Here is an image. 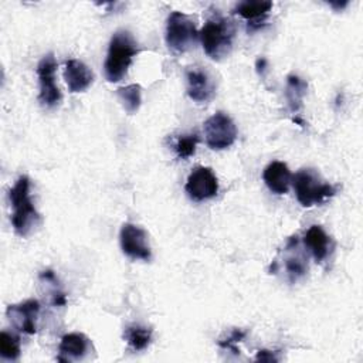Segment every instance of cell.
<instances>
[{
  "mask_svg": "<svg viewBox=\"0 0 363 363\" xmlns=\"http://www.w3.org/2000/svg\"><path fill=\"white\" fill-rule=\"evenodd\" d=\"M187 95L191 101L197 104L208 102L216 94V84L211 75L203 69L193 67L186 72Z\"/></svg>",
  "mask_w": 363,
  "mask_h": 363,
  "instance_id": "cell-12",
  "label": "cell"
},
{
  "mask_svg": "<svg viewBox=\"0 0 363 363\" xmlns=\"http://www.w3.org/2000/svg\"><path fill=\"white\" fill-rule=\"evenodd\" d=\"M262 179L272 193L285 194L292 182V174L284 162L274 160L264 169Z\"/></svg>",
  "mask_w": 363,
  "mask_h": 363,
  "instance_id": "cell-16",
  "label": "cell"
},
{
  "mask_svg": "<svg viewBox=\"0 0 363 363\" xmlns=\"http://www.w3.org/2000/svg\"><path fill=\"white\" fill-rule=\"evenodd\" d=\"M40 312V303L37 299H27L17 305H10L6 315L11 325L26 333L34 335L37 332V316Z\"/></svg>",
  "mask_w": 363,
  "mask_h": 363,
  "instance_id": "cell-11",
  "label": "cell"
},
{
  "mask_svg": "<svg viewBox=\"0 0 363 363\" xmlns=\"http://www.w3.org/2000/svg\"><path fill=\"white\" fill-rule=\"evenodd\" d=\"M204 52L213 60H223L231 52L235 28L231 20L214 14L211 16L199 33Z\"/></svg>",
  "mask_w": 363,
  "mask_h": 363,
  "instance_id": "cell-3",
  "label": "cell"
},
{
  "mask_svg": "<svg viewBox=\"0 0 363 363\" xmlns=\"http://www.w3.org/2000/svg\"><path fill=\"white\" fill-rule=\"evenodd\" d=\"M64 79L69 92H84L94 82V72L79 60H67L64 64Z\"/></svg>",
  "mask_w": 363,
  "mask_h": 363,
  "instance_id": "cell-14",
  "label": "cell"
},
{
  "mask_svg": "<svg viewBox=\"0 0 363 363\" xmlns=\"http://www.w3.org/2000/svg\"><path fill=\"white\" fill-rule=\"evenodd\" d=\"M9 200L13 208L11 225L17 235L26 237L33 228H35L41 220L38 211L35 210L31 194H30V179L27 176H20L13 187L9 190Z\"/></svg>",
  "mask_w": 363,
  "mask_h": 363,
  "instance_id": "cell-1",
  "label": "cell"
},
{
  "mask_svg": "<svg viewBox=\"0 0 363 363\" xmlns=\"http://www.w3.org/2000/svg\"><path fill=\"white\" fill-rule=\"evenodd\" d=\"M206 143L213 150L230 147L237 139V126L234 121L224 112L211 115L203 126Z\"/></svg>",
  "mask_w": 363,
  "mask_h": 363,
  "instance_id": "cell-6",
  "label": "cell"
},
{
  "mask_svg": "<svg viewBox=\"0 0 363 363\" xmlns=\"http://www.w3.org/2000/svg\"><path fill=\"white\" fill-rule=\"evenodd\" d=\"M199 33L194 20L182 13L172 11L166 23V44L176 52H186L196 45Z\"/></svg>",
  "mask_w": 363,
  "mask_h": 363,
  "instance_id": "cell-5",
  "label": "cell"
},
{
  "mask_svg": "<svg viewBox=\"0 0 363 363\" xmlns=\"http://www.w3.org/2000/svg\"><path fill=\"white\" fill-rule=\"evenodd\" d=\"M20 342L18 337H16L14 335L3 330L0 333V354L4 360L13 362L17 360L20 356Z\"/></svg>",
  "mask_w": 363,
  "mask_h": 363,
  "instance_id": "cell-21",
  "label": "cell"
},
{
  "mask_svg": "<svg viewBox=\"0 0 363 363\" xmlns=\"http://www.w3.org/2000/svg\"><path fill=\"white\" fill-rule=\"evenodd\" d=\"M306 92V82L296 75H288L286 81V101L291 112H296L302 106V98Z\"/></svg>",
  "mask_w": 363,
  "mask_h": 363,
  "instance_id": "cell-19",
  "label": "cell"
},
{
  "mask_svg": "<svg viewBox=\"0 0 363 363\" xmlns=\"http://www.w3.org/2000/svg\"><path fill=\"white\" fill-rule=\"evenodd\" d=\"M279 267H284L289 282H296L308 272V255H305L299 248V240L296 235L291 237L284 247L282 265L271 264V274H275Z\"/></svg>",
  "mask_w": 363,
  "mask_h": 363,
  "instance_id": "cell-10",
  "label": "cell"
},
{
  "mask_svg": "<svg viewBox=\"0 0 363 363\" xmlns=\"http://www.w3.org/2000/svg\"><path fill=\"white\" fill-rule=\"evenodd\" d=\"M139 52L138 43L135 41L133 35L126 30H118L111 37L106 58L104 62V72L105 78L109 82H118L121 81L132 61L133 57Z\"/></svg>",
  "mask_w": 363,
  "mask_h": 363,
  "instance_id": "cell-2",
  "label": "cell"
},
{
  "mask_svg": "<svg viewBox=\"0 0 363 363\" xmlns=\"http://www.w3.org/2000/svg\"><path fill=\"white\" fill-rule=\"evenodd\" d=\"M197 143H199L197 133L182 135L177 138V140L174 143V150L180 159H187L194 155Z\"/></svg>",
  "mask_w": 363,
  "mask_h": 363,
  "instance_id": "cell-22",
  "label": "cell"
},
{
  "mask_svg": "<svg viewBox=\"0 0 363 363\" xmlns=\"http://www.w3.org/2000/svg\"><path fill=\"white\" fill-rule=\"evenodd\" d=\"M123 339L135 352L143 350L152 340V329L140 325H130L125 329Z\"/></svg>",
  "mask_w": 363,
  "mask_h": 363,
  "instance_id": "cell-18",
  "label": "cell"
},
{
  "mask_svg": "<svg viewBox=\"0 0 363 363\" xmlns=\"http://www.w3.org/2000/svg\"><path fill=\"white\" fill-rule=\"evenodd\" d=\"M292 184L298 201L303 207L322 204L335 196L336 189L326 183L313 169H301L292 176Z\"/></svg>",
  "mask_w": 363,
  "mask_h": 363,
  "instance_id": "cell-4",
  "label": "cell"
},
{
  "mask_svg": "<svg viewBox=\"0 0 363 363\" xmlns=\"http://www.w3.org/2000/svg\"><path fill=\"white\" fill-rule=\"evenodd\" d=\"M55 69L57 61L52 52L44 55L37 65V75L40 84L38 101L43 106L54 108L61 102V91L55 85Z\"/></svg>",
  "mask_w": 363,
  "mask_h": 363,
  "instance_id": "cell-7",
  "label": "cell"
},
{
  "mask_svg": "<svg viewBox=\"0 0 363 363\" xmlns=\"http://www.w3.org/2000/svg\"><path fill=\"white\" fill-rule=\"evenodd\" d=\"M244 336H245V332H244V330L235 329V330L231 332V335H230L225 340H220L218 345H220V347H223V349H230V350H233V352L237 354L240 350L235 347V343L240 342L241 339H244Z\"/></svg>",
  "mask_w": 363,
  "mask_h": 363,
  "instance_id": "cell-23",
  "label": "cell"
},
{
  "mask_svg": "<svg viewBox=\"0 0 363 363\" xmlns=\"http://www.w3.org/2000/svg\"><path fill=\"white\" fill-rule=\"evenodd\" d=\"M58 352V362L82 360L91 352V340L79 332L67 333L61 337Z\"/></svg>",
  "mask_w": 363,
  "mask_h": 363,
  "instance_id": "cell-13",
  "label": "cell"
},
{
  "mask_svg": "<svg viewBox=\"0 0 363 363\" xmlns=\"http://www.w3.org/2000/svg\"><path fill=\"white\" fill-rule=\"evenodd\" d=\"M255 360H265V362H277L278 357L271 350H258Z\"/></svg>",
  "mask_w": 363,
  "mask_h": 363,
  "instance_id": "cell-24",
  "label": "cell"
},
{
  "mask_svg": "<svg viewBox=\"0 0 363 363\" xmlns=\"http://www.w3.org/2000/svg\"><path fill=\"white\" fill-rule=\"evenodd\" d=\"M119 242L123 254L129 258L150 261L152 250L147 242V234L142 227L125 223L119 231Z\"/></svg>",
  "mask_w": 363,
  "mask_h": 363,
  "instance_id": "cell-8",
  "label": "cell"
},
{
  "mask_svg": "<svg viewBox=\"0 0 363 363\" xmlns=\"http://www.w3.org/2000/svg\"><path fill=\"white\" fill-rule=\"evenodd\" d=\"M184 190L191 200L204 201L218 193V182L210 167L199 166L189 174Z\"/></svg>",
  "mask_w": 363,
  "mask_h": 363,
  "instance_id": "cell-9",
  "label": "cell"
},
{
  "mask_svg": "<svg viewBox=\"0 0 363 363\" xmlns=\"http://www.w3.org/2000/svg\"><path fill=\"white\" fill-rule=\"evenodd\" d=\"M303 244L312 254L316 262H322L328 258L330 248H332V240L325 233V230L320 225H311L303 237Z\"/></svg>",
  "mask_w": 363,
  "mask_h": 363,
  "instance_id": "cell-17",
  "label": "cell"
},
{
  "mask_svg": "<svg viewBox=\"0 0 363 363\" xmlns=\"http://www.w3.org/2000/svg\"><path fill=\"white\" fill-rule=\"evenodd\" d=\"M272 9L271 1H258V0H247L235 4L233 9L234 14H238L240 17L245 18L248 21V27L251 28L248 31H254L261 28L265 21L268 11Z\"/></svg>",
  "mask_w": 363,
  "mask_h": 363,
  "instance_id": "cell-15",
  "label": "cell"
},
{
  "mask_svg": "<svg viewBox=\"0 0 363 363\" xmlns=\"http://www.w3.org/2000/svg\"><path fill=\"white\" fill-rule=\"evenodd\" d=\"M116 95L128 113H135L142 104V88L139 84H130L116 91Z\"/></svg>",
  "mask_w": 363,
  "mask_h": 363,
  "instance_id": "cell-20",
  "label": "cell"
}]
</instances>
